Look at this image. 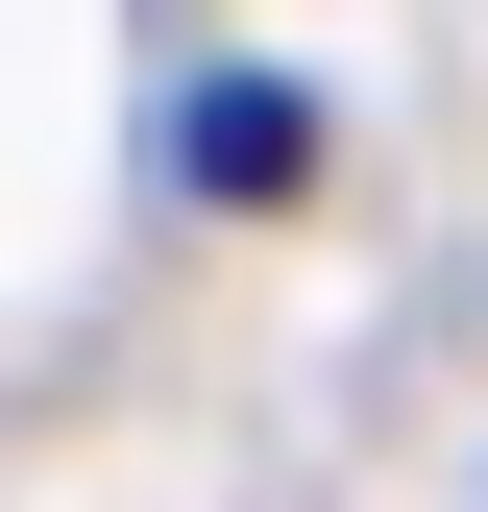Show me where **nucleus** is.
Listing matches in <instances>:
<instances>
[{"label":"nucleus","mask_w":488,"mask_h":512,"mask_svg":"<svg viewBox=\"0 0 488 512\" xmlns=\"http://www.w3.org/2000/svg\"><path fill=\"white\" fill-rule=\"evenodd\" d=\"M196 171H220V196H293V98L220 74V98H196Z\"/></svg>","instance_id":"nucleus-1"}]
</instances>
